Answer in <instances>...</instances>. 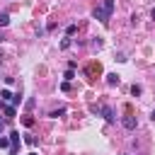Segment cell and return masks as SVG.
<instances>
[{
	"mask_svg": "<svg viewBox=\"0 0 155 155\" xmlns=\"http://www.w3.org/2000/svg\"><path fill=\"white\" fill-rule=\"evenodd\" d=\"M111 12H114V0H102V5L99 7H94V19H99L102 24H109V17H111Z\"/></svg>",
	"mask_w": 155,
	"mask_h": 155,
	"instance_id": "1",
	"label": "cell"
},
{
	"mask_svg": "<svg viewBox=\"0 0 155 155\" xmlns=\"http://www.w3.org/2000/svg\"><path fill=\"white\" fill-rule=\"evenodd\" d=\"M121 124H124V126H126V128H128V131H133V128H136V126H138V121H136V116H131V114H126V116H124V121H121Z\"/></svg>",
	"mask_w": 155,
	"mask_h": 155,
	"instance_id": "2",
	"label": "cell"
},
{
	"mask_svg": "<svg viewBox=\"0 0 155 155\" xmlns=\"http://www.w3.org/2000/svg\"><path fill=\"white\" fill-rule=\"evenodd\" d=\"M99 111H102V116H104V119H107L109 124H114V109H111V107H107V104H104V107H102Z\"/></svg>",
	"mask_w": 155,
	"mask_h": 155,
	"instance_id": "3",
	"label": "cell"
},
{
	"mask_svg": "<svg viewBox=\"0 0 155 155\" xmlns=\"http://www.w3.org/2000/svg\"><path fill=\"white\" fill-rule=\"evenodd\" d=\"M2 114H5L7 119H12V116L17 114V109H15V104H2Z\"/></svg>",
	"mask_w": 155,
	"mask_h": 155,
	"instance_id": "4",
	"label": "cell"
},
{
	"mask_svg": "<svg viewBox=\"0 0 155 155\" xmlns=\"http://www.w3.org/2000/svg\"><path fill=\"white\" fill-rule=\"evenodd\" d=\"M119 80H121V78H119L116 73H109V75H107V85H111V87H114V85H119Z\"/></svg>",
	"mask_w": 155,
	"mask_h": 155,
	"instance_id": "5",
	"label": "cell"
},
{
	"mask_svg": "<svg viewBox=\"0 0 155 155\" xmlns=\"http://www.w3.org/2000/svg\"><path fill=\"white\" fill-rule=\"evenodd\" d=\"M12 97H15V94H12L10 90H0V99H2V102H10Z\"/></svg>",
	"mask_w": 155,
	"mask_h": 155,
	"instance_id": "6",
	"label": "cell"
},
{
	"mask_svg": "<svg viewBox=\"0 0 155 155\" xmlns=\"http://www.w3.org/2000/svg\"><path fill=\"white\" fill-rule=\"evenodd\" d=\"M10 145H19V131H12L10 133Z\"/></svg>",
	"mask_w": 155,
	"mask_h": 155,
	"instance_id": "7",
	"label": "cell"
},
{
	"mask_svg": "<svg viewBox=\"0 0 155 155\" xmlns=\"http://www.w3.org/2000/svg\"><path fill=\"white\" fill-rule=\"evenodd\" d=\"M10 24V15L7 12H0V27H7Z\"/></svg>",
	"mask_w": 155,
	"mask_h": 155,
	"instance_id": "8",
	"label": "cell"
},
{
	"mask_svg": "<svg viewBox=\"0 0 155 155\" xmlns=\"http://www.w3.org/2000/svg\"><path fill=\"white\" fill-rule=\"evenodd\" d=\"M63 114H65V109L61 107V109H53V111H51L48 116H51V119H58V116H63Z\"/></svg>",
	"mask_w": 155,
	"mask_h": 155,
	"instance_id": "9",
	"label": "cell"
},
{
	"mask_svg": "<svg viewBox=\"0 0 155 155\" xmlns=\"http://www.w3.org/2000/svg\"><path fill=\"white\" fill-rule=\"evenodd\" d=\"M140 92H143V87H140V85H133V87H131V94H133V97H138Z\"/></svg>",
	"mask_w": 155,
	"mask_h": 155,
	"instance_id": "10",
	"label": "cell"
},
{
	"mask_svg": "<svg viewBox=\"0 0 155 155\" xmlns=\"http://www.w3.org/2000/svg\"><path fill=\"white\" fill-rule=\"evenodd\" d=\"M24 143H27V145H34V143H36V138H34V136H29V133H27V136H24Z\"/></svg>",
	"mask_w": 155,
	"mask_h": 155,
	"instance_id": "11",
	"label": "cell"
},
{
	"mask_svg": "<svg viewBox=\"0 0 155 155\" xmlns=\"http://www.w3.org/2000/svg\"><path fill=\"white\" fill-rule=\"evenodd\" d=\"M0 148H10V138H5V136H0Z\"/></svg>",
	"mask_w": 155,
	"mask_h": 155,
	"instance_id": "12",
	"label": "cell"
},
{
	"mask_svg": "<svg viewBox=\"0 0 155 155\" xmlns=\"http://www.w3.org/2000/svg\"><path fill=\"white\" fill-rule=\"evenodd\" d=\"M63 78H65V80H73V78H75V73H73V68H68V70H65V75H63Z\"/></svg>",
	"mask_w": 155,
	"mask_h": 155,
	"instance_id": "13",
	"label": "cell"
},
{
	"mask_svg": "<svg viewBox=\"0 0 155 155\" xmlns=\"http://www.w3.org/2000/svg\"><path fill=\"white\" fill-rule=\"evenodd\" d=\"M22 124H24V126H31V124H34V119H31V116H24V119H22Z\"/></svg>",
	"mask_w": 155,
	"mask_h": 155,
	"instance_id": "14",
	"label": "cell"
},
{
	"mask_svg": "<svg viewBox=\"0 0 155 155\" xmlns=\"http://www.w3.org/2000/svg\"><path fill=\"white\" fill-rule=\"evenodd\" d=\"M75 29H78V27H75V24H70V27L65 29V31H68V36H73V34H75Z\"/></svg>",
	"mask_w": 155,
	"mask_h": 155,
	"instance_id": "15",
	"label": "cell"
},
{
	"mask_svg": "<svg viewBox=\"0 0 155 155\" xmlns=\"http://www.w3.org/2000/svg\"><path fill=\"white\" fill-rule=\"evenodd\" d=\"M68 46H70V39H63V41H61V48H63V51H65V48H68Z\"/></svg>",
	"mask_w": 155,
	"mask_h": 155,
	"instance_id": "16",
	"label": "cell"
},
{
	"mask_svg": "<svg viewBox=\"0 0 155 155\" xmlns=\"http://www.w3.org/2000/svg\"><path fill=\"white\" fill-rule=\"evenodd\" d=\"M61 90H63V92H68V90H70V82H68V80H65V82H61Z\"/></svg>",
	"mask_w": 155,
	"mask_h": 155,
	"instance_id": "17",
	"label": "cell"
},
{
	"mask_svg": "<svg viewBox=\"0 0 155 155\" xmlns=\"http://www.w3.org/2000/svg\"><path fill=\"white\" fill-rule=\"evenodd\" d=\"M150 119H153V121H155V109H153V114H150Z\"/></svg>",
	"mask_w": 155,
	"mask_h": 155,
	"instance_id": "18",
	"label": "cell"
},
{
	"mask_svg": "<svg viewBox=\"0 0 155 155\" xmlns=\"http://www.w3.org/2000/svg\"><path fill=\"white\" fill-rule=\"evenodd\" d=\"M150 15H153V19H155V7H153V12H150Z\"/></svg>",
	"mask_w": 155,
	"mask_h": 155,
	"instance_id": "19",
	"label": "cell"
},
{
	"mask_svg": "<svg viewBox=\"0 0 155 155\" xmlns=\"http://www.w3.org/2000/svg\"><path fill=\"white\" fill-rule=\"evenodd\" d=\"M0 126H2V119H0Z\"/></svg>",
	"mask_w": 155,
	"mask_h": 155,
	"instance_id": "20",
	"label": "cell"
},
{
	"mask_svg": "<svg viewBox=\"0 0 155 155\" xmlns=\"http://www.w3.org/2000/svg\"><path fill=\"white\" fill-rule=\"evenodd\" d=\"M31 155H34V153H31Z\"/></svg>",
	"mask_w": 155,
	"mask_h": 155,
	"instance_id": "21",
	"label": "cell"
}]
</instances>
